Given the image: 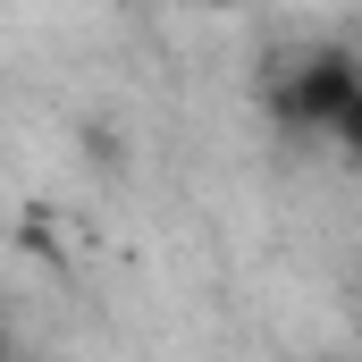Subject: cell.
<instances>
[{
    "mask_svg": "<svg viewBox=\"0 0 362 362\" xmlns=\"http://www.w3.org/2000/svg\"><path fill=\"white\" fill-rule=\"evenodd\" d=\"M278 110L295 118V127H320V135H362V76L354 59H303L295 68V85H278Z\"/></svg>",
    "mask_w": 362,
    "mask_h": 362,
    "instance_id": "6da1fadb",
    "label": "cell"
}]
</instances>
